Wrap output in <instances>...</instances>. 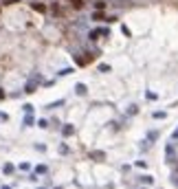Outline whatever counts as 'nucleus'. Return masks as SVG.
Returning a JSON list of instances; mask_svg holds the SVG:
<instances>
[{
	"mask_svg": "<svg viewBox=\"0 0 178 189\" xmlns=\"http://www.w3.org/2000/svg\"><path fill=\"white\" fill-rule=\"evenodd\" d=\"M37 125H40V127H48V123H46L44 119H40V121H37Z\"/></svg>",
	"mask_w": 178,
	"mask_h": 189,
	"instance_id": "obj_27",
	"label": "nucleus"
},
{
	"mask_svg": "<svg viewBox=\"0 0 178 189\" xmlns=\"http://www.w3.org/2000/svg\"><path fill=\"white\" fill-rule=\"evenodd\" d=\"M22 110H24L26 114H33V105L31 103H24V108H22Z\"/></svg>",
	"mask_w": 178,
	"mask_h": 189,
	"instance_id": "obj_19",
	"label": "nucleus"
},
{
	"mask_svg": "<svg viewBox=\"0 0 178 189\" xmlns=\"http://www.w3.org/2000/svg\"><path fill=\"white\" fill-rule=\"evenodd\" d=\"M156 138H158V132H156V130L147 132V141H149V143H152V141H156Z\"/></svg>",
	"mask_w": 178,
	"mask_h": 189,
	"instance_id": "obj_11",
	"label": "nucleus"
},
{
	"mask_svg": "<svg viewBox=\"0 0 178 189\" xmlns=\"http://www.w3.org/2000/svg\"><path fill=\"white\" fill-rule=\"evenodd\" d=\"M70 73H73V68H62V70H59V77H66V75H70Z\"/></svg>",
	"mask_w": 178,
	"mask_h": 189,
	"instance_id": "obj_15",
	"label": "nucleus"
},
{
	"mask_svg": "<svg viewBox=\"0 0 178 189\" xmlns=\"http://www.w3.org/2000/svg\"><path fill=\"white\" fill-rule=\"evenodd\" d=\"M59 105H64V99H59V101H53V103H48L46 108H48V110H55V108H59Z\"/></svg>",
	"mask_w": 178,
	"mask_h": 189,
	"instance_id": "obj_10",
	"label": "nucleus"
},
{
	"mask_svg": "<svg viewBox=\"0 0 178 189\" xmlns=\"http://www.w3.org/2000/svg\"><path fill=\"white\" fill-rule=\"evenodd\" d=\"M152 116H154V119H165V116H167V114H165L163 110H158V112H154Z\"/></svg>",
	"mask_w": 178,
	"mask_h": 189,
	"instance_id": "obj_18",
	"label": "nucleus"
},
{
	"mask_svg": "<svg viewBox=\"0 0 178 189\" xmlns=\"http://www.w3.org/2000/svg\"><path fill=\"white\" fill-rule=\"evenodd\" d=\"M94 9H97V11H103L105 9V2H103V0H97V2H94Z\"/></svg>",
	"mask_w": 178,
	"mask_h": 189,
	"instance_id": "obj_12",
	"label": "nucleus"
},
{
	"mask_svg": "<svg viewBox=\"0 0 178 189\" xmlns=\"http://www.w3.org/2000/svg\"><path fill=\"white\" fill-rule=\"evenodd\" d=\"M31 7L35 9V11H42V13H44V11H46V7H44V4H40V2H33Z\"/></svg>",
	"mask_w": 178,
	"mask_h": 189,
	"instance_id": "obj_13",
	"label": "nucleus"
},
{
	"mask_svg": "<svg viewBox=\"0 0 178 189\" xmlns=\"http://www.w3.org/2000/svg\"><path fill=\"white\" fill-rule=\"evenodd\" d=\"M0 189H11V187H9V185H2V187H0Z\"/></svg>",
	"mask_w": 178,
	"mask_h": 189,
	"instance_id": "obj_29",
	"label": "nucleus"
},
{
	"mask_svg": "<svg viewBox=\"0 0 178 189\" xmlns=\"http://www.w3.org/2000/svg\"><path fill=\"white\" fill-rule=\"evenodd\" d=\"M171 180H174V182H176V185H178V169L174 171V174H171Z\"/></svg>",
	"mask_w": 178,
	"mask_h": 189,
	"instance_id": "obj_28",
	"label": "nucleus"
},
{
	"mask_svg": "<svg viewBox=\"0 0 178 189\" xmlns=\"http://www.w3.org/2000/svg\"><path fill=\"white\" fill-rule=\"evenodd\" d=\"M18 167H20L22 171H29V169H31V165H29V163H20V165H18Z\"/></svg>",
	"mask_w": 178,
	"mask_h": 189,
	"instance_id": "obj_21",
	"label": "nucleus"
},
{
	"mask_svg": "<svg viewBox=\"0 0 178 189\" xmlns=\"http://www.w3.org/2000/svg\"><path fill=\"white\" fill-rule=\"evenodd\" d=\"M136 167H141V169H145V167H147V163H145V160H136Z\"/></svg>",
	"mask_w": 178,
	"mask_h": 189,
	"instance_id": "obj_24",
	"label": "nucleus"
},
{
	"mask_svg": "<svg viewBox=\"0 0 178 189\" xmlns=\"http://www.w3.org/2000/svg\"><path fill=\"white\" fill-rule=\"evenodd\" d=\"M55 189H62V187H55Z\"/></svg>",
	"mask_w": 178,
	"mask_h": 189,
	"instance_id": "obj_30",
	"label": "nucleus"
},
{
	"mask_svg": "<svg viewBox=\"0 0 178 189\" xmlns=\"http://www.w3.org/2000/svg\"><path fill=\"white\" fill-rule=\"evenodd\" d=\"M99 73H110V66L108 64H99Z\"/></svg>",
	"mask_w": 178,
	"mask_h": 189,
	"instance_id": "obj_16",
	"label": "nucleus"
},
{
	"mask_svg": "<svg viewBox=\"0 0 178 189\" xmlns=\"http://www.w3.org/2000/svg\"><path fill=\"white\" fill-rule=\"evenodd\" d=\"M99 33H101V35H105V37H108V35H110V29H108V26H101V29H99Z\"/></svg>",
	"mask_w": 178,
	"mask_h": 189,
	"instance_id": "obj_20",
	"label": "nucleus"
},
{
	"mask_svg": "<svg viewBox=\"0 0 178 189\" xmlns=\"http://www.w3.org/2000/svg\"><path fill=\"white\" fill-rule=\"evenodd\" d=\"M99 35H101V33H99V29H94V31H90V33H88V40H99Z\"/></svg>",
	"mask_w": 178,
	"mask_h": 189,
	"instance_id": "obj_8",
	"label": "nucleus"
},
{
	"mask_svg": "<svg viewBox=\"0 0 178 189\" xmlns=\"http://www.w3.org/2000/svg\"><path fill=\"white\" fill-rule=\"evenodd\" d=\"M90 156H92V158H103V156H105V154H103V152H92V154H90Z\"/></svg>",
	"mask_w": 178,
	"mask_h": 189,
	"instance_id": "obj_23",
	"label": "nucleus"
},
{
	"mask_svg": "<svg viewBox=\"0 0 178 189\" xmlns=\"http://www.w3.org/2000/svg\"><path fill=\"white\" fill-rule=\"evenodd\" d=\"M141 182H145V185H152L154 178H152V176H141Z\"/></svg>",
	"mask_w": 178,
	"mask_h": 189,
	"instance_id": "obj_14",
	"label": "nucleus"
},
{
	"mask_svg": "<svg viewBox=\"0 0 178 189\" xmlns=\"http://www.w3.org/2000/svg\"><path fill=\"white\" fill-rule=\"evenodd\" d=\"M2 171H4V174H13V171H15V167H13L11 163H4V165H2Z\"/></svg>",
	"mask_w": 178,
	"mask_h": 189,
	"instance_id": "obj_7",
	"label": "nucleus"
},
{
	"mask_svg": "<svg viewBox=\"0 0 178 189\" xmlns=\"http://www.w3.org/2000/svg\"><path fill=\"white\" fill-rule=\"evenodd\" d=\"M165 160H167V163H176V149H174V143H167V145H165Z\"/></svg>",
	"mask_w": 178,
	"mask_h": 189,
	"instance_id": "obj_1",
	"label": "nucleus"
},
{
	"mask_svg": "<svg viewBox=\"0 0 178 189\" xmlns=\"http://www.w3.org/2000/svg\"><path fill=\"white\" fill-rule=\"evenodd\" d=\"M171 141H178V127H176L174 132H171Z\"/></svg>",
	"mask_w": 178,
	"mask_h": 189,
	"instance_id": "obj_26",
	"label": "nucleus"
},
{
	"mask_svg": "<svg viewBox=\"0 0 178 189\" xmlns=\"http://www.w3.org/2000/svg\"><path fill=\"white\" fill-rule=\"evenodd\" d=\"M0 121H9V114L7 112H0Z\"/></svg>",
	"mask_w": 178,
	"mask_h": 189,
	"instance_id": "obj_25",
	"label": "nucleus"
},
{
	"mask_svg": "<svg viewBox=\"0 0 178 189\" xmlns=\"http://www.w3.org/2000/svg\"><path fill=\"white\" fill-rule=\"evenodd\" d=\"M33 121H35V119H33V114H26L24 119H22V125H33Z\"/></svg>",
	"mask_w": 178,
	"mask_h": 189,
	"instance_id": "obj_9",
	"label": "nucleus"
},
{
	"mask_svg": "<svg viewBox=\"0 0 178 189\" xmlns=\"http://www.w3.org/2000/svg\"><path fill=\"white\" fill-rule=\"evenodd\" d=\"M62 134H64V136H73V134H75V127L70 125V123H66V125L62 127Z\"/></svg>",
	"mask_w": 178,
	"mask_h": 189,
	"instance_id": "obj_5",
	"label": "nucleus"
},
{
	"mask_svg": "<svg viewBox=\"0 0 178 189\" xmlns=\"http://www.w3.org/2000/svg\"><path fill=\"white\" fill-rule=\"evenodd\" d=\"M37 84H40V75H33L31 79H29V81L24 84V92H35Z\"/></svg>",
	"mask_w": 178,
	"mask_h": 189,
	"instance_id": "obj_2",
	"label": "nucleus"
},
{
	"mask_svg": "<svg viewBox=\"0 0 178 189\" xmlns=\"http://www.w3.org/2000/svg\"><path fill=\"white\" fill-rule=\"evenodd\" d=\"M75 92L79 94V97H86V94H88V88H86V84H77V86H75Z\"/></svg>",
	"mask_w": 178,
	"mask_h": 189,
	"instance_id": "obj_4",
	"label": "nucleus"
},
{
	"mask_svg": "<svg viewBox=\"0 0 178 189\" xmlns=\"http://www.w3.org/2000/svg\"><path fill=\"white\" fill-rule=\"evenodd\" d=\"M145 97L149 99V101H156V99H158V94H156V92H145Z\"/></svg>",
	"mask_w": 178,
	"mask_h": 189,
	"instance_id": "obj_17",
	"label": "nucleus"
},
{
	"mask_svg": "<svg viewBox=\"0 0 178 189\" xmlns=\"http://www.w3.org/2000/svg\"><path fill=\"white\" fill-rule=\"evenodd\" d=\"M136 112H138L136 105H130V108H127V114H136Z\"/></svg>",
	"mask_w": 178,
	"mask_h": 189,
	"instance_id": "obj_22",
	"label": "nucleus"
},
{
	"mask_svg": "<svg viewBox=\"0 0 178 189\" xmlns=\"http://www.w3.org/2000/svg\"><path fill=\"white\" fill-rule=\"evenodd\" d=\"M35 174H37V176L48 174V167H46V165H37V167H35Z\"/></svg>",
	"mask_w": 178,
	"mask_h": 189,
	"instance_id": "obj_6",
	"label": "nucleus"
},
{
	"mask_svg": "<svg viewBox=\"0 0 178 189\" xmlns=\"http://www.w3.org/2000/svg\"><path fill=\"white\" fill-rule=\"evenodd\" d=\"M64 2H68V4H70L73 9H77V11H79V9H84L86 0H64Z\"/></svg>",
	"mask_w": 178,
	"mask_h": 189,
	"instance_id": "obj_3",
	"label": "nucleus"
}]
</instances>
